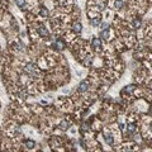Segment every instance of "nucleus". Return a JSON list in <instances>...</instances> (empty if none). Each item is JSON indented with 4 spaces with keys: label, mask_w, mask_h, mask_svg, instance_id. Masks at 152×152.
I'll return each mask as SVG.
<instances>
[{
    "label": "nucleus",
    "mask_w": 152,
    "mask_h": 152,
    "mask_svg": "<svg viewBox=\"0 0 152 152\" xmlns=\"http://www.w3.org/2000/svg\"><path fill=\"white\" fill-rule=\"evenodd\" d=\"M123 5H124V1H123V0H113V1H112V6H113L114 9H117V10L122 9Z\"/></svg>",
    "instance_id": "f257e3e1"
},
{
    "label": "nucleus",
    "mask_w": 152,
    "mask_h": 152,
    "mask_svg": "<svg viewBox=\"0 0 152 152\" xmlns=\"http://www.w3.org/2000/svg\"><path fill=\"white\" fill-rule=\"evenodd\" d=\"M37 32H38V34H39L41 37H47V36H48V30L46 29L45 26H39V27L37 28Z\"/></svg>",
    "instance_id": "f03ea898"
},
{
    "label": "nucleus",
    "mask_w": 152,
    "mask_h": 152,
    "mask_svg": "<svg viewBox=\"0 0 152 152\" xmlns=\"http://www.w3.org/2000/svg\"><path fill=\"white\" fill-rule=\"evenodd\" d=\"M26 71H27L28 74H33V75H36V72H37V67H36L34 65H32V63H28V65L26 66Z\"/></svg>",
    "instance_id": "7ed1b4c3"
},
{
    "label": "nucleus",
    "mask_w": 152,
    "mask_h": 152,
    "mask_svg": "<svg viewBox=\"0 0 152 152\" xmlns=\"http://www.w3.org/2000/svg\"><path fill=\"white\" fill-rule=\"evenodd\" d=\"M55 47H56L57 49H63V48H65V42H63V41H61V39H58V41H56Z\"/></svg>",
    "instance_id": "20e7f679"
},
{
    "label": "nucleus",
    "mask_w": 152,
    "mask_h": 152,
    "mask_svg": "<svg viewBox=\"0 0 152 152\" xmlns=\"http://www.w3.org/2000/svg\"><path fill=\"white\" fill-rule=\"evenodd\" d=\"M15 4H16L19 8H22V9H24V8H26V5H27L26 0H15Z\"/></svg>",
    "instance_id": "39448f33"
},
{
    "label": "nucleus",
    "mask_w": 152,
    "mask_h": 152,
    "mask_svg": "<svg viewBox=\"0 0 152 152\" xmlns=\"http://www.w3.org/2000/svg\"><path fill=\"white\" fill-rule=\"evenodd\" d=\"M88 90V82L86 81H82L80 84V88H79V91H86Z\"/></svg>",
    "instance_id": "423d86ee"
},
{
    "label": "nucleus",
    "mask_w": 152,
    "mask_h": 152,
    "mask_svg": "<svg viewBox=\"0 0 152 152\" xmlns=\"http://www.w3.org/2000/svg\"><path fill=\"white\" fill-rule=\"evenodd\" d=\"M92 46H94V48H100V46H102L100 39H98V38H94V39H92Z\"/></svg>",
    "instance_id": "0eeeda50"
},
{
    "label": "nucleus",
    "mask_w": 152,
    "mask_h": 152,
    "mask_svg": "<svg viewBox=\"0 0 152 152\" xmlns=\"http://www.w3.org/2000/svg\"><path fill=\"white\" fill-rule=\"evenodd\" d=\"M72 28H74V32H76V33H80V32H81V29H82V27H81V24H80V23H75Z\"/></svg>",
    "instance_id": "6e6552de"
},
{
    "label": "nucleus",
    "mask_w": 152,
    "mask_h": 152,
    "mask_svg": "<svg viewBox=\"0 0 152 152\" xmlns=\"http://www.w3.org/2000/svg\"><path fill=\"white\" fill-rule=\"evenodd\" d=\"M39 14L42 15V16H48V10L46 9V8H41V10H39Z\"/></svg>",
    "instance_id": "1a4fd4ad"
},
{
    "label": "nucleus",
    "mask_w": 152,
    "mask_h": 152,
    "mask_svg": "<svg viewBox=\"0 0 152 152\" xmlns=\"http://www.w3.org/2000/svg\"><path fill=\"white\" fill-rule=\"evenodd\" d=\"M26 145L28 146V148H33V147L36 146V143H34L33 141H30V139H27V141H26Z\"/></svg>",
    "instance_id": "9d476101"
},
{
    "label": "nucleus",
    "mask_w": 152,
    "mask_h": 152,
    "mask_svg": "<svg viewBox=\"0 0 152 152\" xmlns=\"http://www.w3.org/2000/svg\"><path fill=\"white\" fill-rule=\"evenodd\" d=\"M91 24H92L94 27L99 26V24H100V19H99V18H96V19H91Z\"/></svg>",
    "instance_id": "9b49d317"
},
{
    "label": "nucleus",
    "mask_w": 152,
    "mask_h": 152,
    "mask_svg": "<svg viewBox=\"0 0 152 152\" xmlns=\"http://www.w3.org/2000/svg\"><path fill=\"white\" fill-rule=\"evenodd\" d=\"M105 141L109 143V145H112V143H113V138H112V136H110V134H105Z\"/></svg>",
    "instance_id": "f8f14e48"
},
{
    "label": "nucleus",
    "mask_w": 152,
    "mask_h": 152,
    "mask_svg": "<svg viewBox=\"0 0 152 152\" xmlns=\"http://www.w3.org/2000/svg\"><path fill=\"white\" fill-rule=\"evenodd\" d=\"M60 127L62 128V129H66L67 127H69V122H66V121H63L62 123L60 124Z\"/></svg>",
    "instance_id": "ddd939ff"
},
{
    "label": "nucleus",
    "mask_w": 152,
    "mask_h": 152,
    "mask_svg": "<svg viewBox=\"0 0 152 152\" xmlns=\"http://www.w3.org/2000/svg\"><path fill=\"white\" fill-rule=\"evenodd\" d=\"M150 114H151V117H152V108H151V110H150Z\"/></svg>",
    "instance_id": "4468645a"
},
{
    "label": "nucleus",
    "mask_w": 152,
    "mask_h": 152,
    "mask_svg": "<svg viewBox=\"0 0 152 152\" xmlns=\"http://www.w3.org/2000/svg\"><path fill=\"white\" fill-rule=\"evenodd\" d=\"M1 3H3V1H1V0H0V5H1Z\"/></svg>",
    "instance_id": "2eb2a0df"
},
{
    "label": "nucleus",
    "mask_w": 152,
    "mask_h": 152,
    "mask_svg": "<svg viewBox=\"0 0 152 152\" xmlns=\"http://www.w3.org/2000/svg\"><path fill=\"white\" fill-rule=\"evenodd\" d=\"M151 131H152V125H151Z\"/></svg>",
    "instance_id": "dca6fc26"
}]
</instances>
